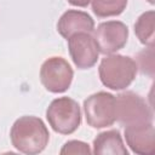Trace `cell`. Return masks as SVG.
Listing matches in <instances>:
<instances>
[{
  "instance_id": "obj_8",
  "label": "cell",
  "mask_w": 155,
  "mask_h": 155,
  "mask_svg": "<svg viewBox=\"0 0 155 155\" xmlns=\"http://www.w3.org/2000/svg\"><path fill=\"white\" fill-rule=\"evenodd\" d=\"M67 40L70 57L79 69H90L97 63L99 48L94 36L90 33H78Z\"/></svg>"
},
{
  "instance_id": "obj_11",
  "label": "cell",
  "mask_w": 155,
  "mask_h": 155,
  "mask_svg": "<svg viewBox=\"0 0 155 155\" xmlns=\"http://www.w3.org/2000/svg\"><path fill=\"white\" fill-rule=\"evenodd\" d=\"M93 153L98 155H127L128 151L117 130L101 132L93 139Z\"/></svg>"
},
{
  "instance_id": "obj_7",
  "label": "cell",
  "mask_w": 155,
  "mask_h": 155,
  "mask_svg": "<svg viewBox=\"0 0 155 155\" xmlns=\"http://www.w3.org/2000/svg\"><path fill=\"white\" fill-rule=\"evenodd\" d=\"M94 39L99 52L103 54H111L126 45L128 39V28L120 21L103 22L94 30Z\"/></svg>"
},
{
  "instance_id": "obj_16",
  "label": "cell",
  "mask_w": 155,
  "mask_h": 155,
  "mask_svg": "<svg viewBox=\"0 0 155 155\" xmlns=\"http://www.w3.org/2000/svg\"><path fill=\"white\" fill-rule=\"evenodd\" d=\"M148 2H150V4H155V0H147Z\"/></svg>"
},
{
  "instance_id": "obj_9",
  "label": "cell",
  "mask_w": 155,
  "mask_h": 155,
  "mask_svg": "<svg viewBox=\"0 0 155 155\" xmlns=\"http://www.w3.org/2000/svg\"><path fill=\"white\" fill-rule=\"evenodd\" d=\"M125 139L131 150L139 155H150L155 150V130L153 122L125 127Z\"/></svg>"
},
{
  "instance_id": "obj_15",
  "label": "cell",
  "mask_w": 155,
  "mask_h": 155,
  "mask_svg": "<svg viewBox=\"0 0 155 155\" xmlns=\"http://www.w3.org/2000/svg\"><path fill=\"white\" fill-rule=\"evenodd\" d=\"M70 5H73V6H78V7H86L90 2H91V0H67Z\"/></svg>"
},
{
  "instance_id": "obj_10",
  "label": "cell",
  "mask_w": 155,
  "mask_h": 155,
  "mask_svg": "<svg viewBox=\"0 0 155 155\" xmlns=\"http://www.w3.org/2000/svg\"><path fill=\"white\" fill-rule=\"evenodd\" d=\"M57 30L65 39H69L78 33L91 34L94 30V21L88 13L84 11L68 10L58 19Z\"/></svg>"
},
{
  "instance_id": "obj_14",
  "label": "cell",
  "mask_w": 155,
  "mask_h": 155,
  "mask_svg": "<svg viewBox=\"0 0 155 155\" xmlns=\"http://www.w3.org/2000/svg\"><path fill=\"white\" fill-rule=\"evenodd\" d=\"M61 154H91L90 145L81 140H68L61 149Z\"/></svg>"
},
{
  "instance_id": "obj_4",
  "label": "cell",
  "mask_w": 155,
  "mask_h": 155,
  "mask_svg": "<svg viewBox=\"0 0 155 155\" xmlns=\"http://www.w3.org/2000/svg\"><path fill=\"white\" fill-rule=\"evenodd\" d=\"M116 99V120L122 126L150 124L153 122L151 108L139 94L126 91L115 97Z\"/></svg>"
},
{
  "instance_id": "obj_5",
  "label": "cell",
  "mask_w": 155,
  "mask_h": 155,
  "mask_svg": "<svg viewBox=\"0 0 155 155\" xmlns=\"http://www.w3.org/2000/svg\"><path fill=\"white\" fill-rule=\"evenodd\" d=\"M86 122L93 128L111 126L116 121V99L109 92H97L84 102Z\"/></svg>"
},
{
  "instance_id": "obj_2",
  "label": "cell",
  "mask_w": 155,
  "mask_h": 155,
  "mask_svg": "<svg viewBox=\"0 0 155 155\" xmlns=\"http://www.w3.org/2000/svg\"><path fill=\"white\" fill-rule=\"evenodd\" d=\"M137 63L133 58L122 54H108L99 64L98 73L102 84L115 91L128 87L137 75Z\"/></svg>"
},
{
  "instance_id": "obj_12",
  "label": "cell",
  "mask_w": 155,
  "mask_h": 155,
  "mask_svg": "<svg viewBox=\"0 0 155 155\" xmlns=\"http://www.w3.org/2000/svg\"><path fill=\"white\" fill-rule=\"evenodd\" d=\"M154 28H155V12L153 10L142 13L136 21L134 33L138 40L143 45L149 47L154 46V41H155Z\"/></svg>"
},
{
  "instance_id": "obj_6",
  "label": "cell",
  "mask_w": 155,
  "mask_h": 155,
  "mask_svg": "<svg viewBox=\"0 0 155 155\" xmlns=\"http://www.w3.org/2000/svg\"><path fill=\"white\" fill-rule=\"evenodd\" d=\"M73 76V68L63 57H51L40 68V81L52 93L65 92L71 85Z\"/></svg>"
},
{
  "instance_id": "obj_1",
  "label": "cell",
  "mask_w": 155,
  "mask_h": 155,
  "mask_svg": "<svg viewBox=\"0 0 155 155\" xmlns=\"http://www.w3.org/2000/svg\"><path fill=\"white\" fill-rule=\"evenodd\" d=\"M10 138L12 145L18 151L35 155L46 148L50 140V133L40 117L22 116L12 125Z\"/></svg>"
},
{
  "instance_id": "obj_13",
  "label": "cell",
  "mask_w": 155,
  "mask_h": 155,
  "mask_svg": "<svg viewBox=\"0 0 155 155\" xmlns=\"http://www.w3.org/2000/svg\"><path fill=\"white\" fill-rule=\"evenodd\" d=\"M92 11L99 18L113 17L121 15L126 6L127 0H91Z\"/></svg>"
},
{
  "instance_id": "obj_3",
  "label": "cell",
  "mask_w": 155,
  "mask_h": 155,
  "mask_svg": "<svg viewBox=\"0 0 155 155\" xmlns=\"http://www.w3.org/2000/svg\"><path fill=\"white\" fill-rule=\"evenodd\" d=\"M46 119L54 132L71 134L81 124L80 105L69 97L56 98L50 103L46 110Z\"/></svg>"
}]
</instances>
